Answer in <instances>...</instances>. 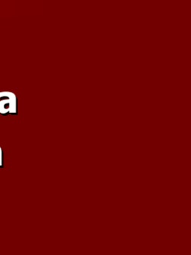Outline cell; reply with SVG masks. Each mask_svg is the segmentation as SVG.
Segmentation results:
<instances>
[{
    "mask_svg": "<svg viewBox=\"0 0 191 255\" xmlns=\"http://www.w3.org/2000/svg\"><path fill=\"white\" fill-rule=\"evenodd\" d=\"M0 114L16 115L17 113V99L14 93L10 92H0Z\"/></svg>",
    "mask_w": 191,
    "mask_h": 255,
    "instance_id": "cell-1",
    "label": "cell"
},
{
    "mask_svg": "<svg viewBox=\"0 0 191 255\" xmlns=\"http://www.w3.org/2000/svg\"><path fill=\"white\" fill-rule=\"evenodd\" d=\"M3 166V151L1 147H0V168Z\"/></svg>",
    "mask_w": 191,
    "mask_h": 255,
    "instance_id": "cell-2",
    "label": "cell"
}]
</instances>
